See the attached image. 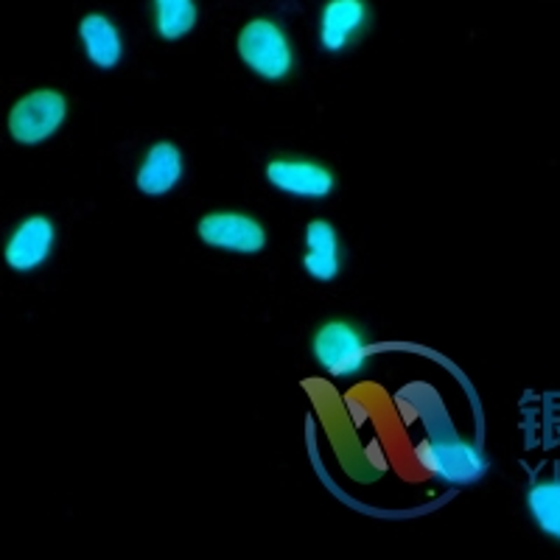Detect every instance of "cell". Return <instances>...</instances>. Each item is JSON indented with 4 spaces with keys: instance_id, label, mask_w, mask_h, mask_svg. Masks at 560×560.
Segmentation results:
<instances>
[{
    "instance_id": "cell-9",
    "label": "cell",
    "mask_w": 560,
    "mask_h": 560,
    "mask_svg": "<svg viewBox=\"0 0 560 560\" xmlns=\"http://www.w3.org/2000/svg\"><path fill=\"white\" fill-rule=\"evenodd\" d=\"M179 179H183V154L174 143L160 140L140 163L135 183L147 197H163V194L174 191Z\"/></svg>"
},
{
    "instance_id": "cell-4",
    "label": "cell",
    "mask_w": 560,
    "mask_h": 560,
    "mask_svg": "<svg viewBox=\"0 0 560 560\" xmlns=\"http://www.w3.org/2000/svg\"><path fill=\"white\" fill-rule=\"evenodd\" d=\"M312 348L325 373H331L337 378L357 376V373L364 370V364H368V342L359 334V328H353L350 323H342V319L325 323L314 334Z\"/></svg>"
},
{
    "instance_id": "cell-2",
    "label": "cell",
    "mask_w": 560,
    "mask_h": 560,
    "mask_svg": "<svg viewBox=\"0 0 560 560\" xmlns=\"http://www.w3.org/2000/svg\"><path fill=\"white\" fill-rule=\"evenodd\" d=\"M238 57L255 77L267 82L287 79L294 68V51L287 32L269 18L249 20L238 34Z\"/></svg>"
},
{
    "instance_id": "cell-7",
    "label": "cell",
    "mask_w": 560,
    "mask_h": 560,
    "mask_svg": "<svg viewBox=\"0 0 560 560\" xmlns=\"http://www.w3.org/2000/svg\"><path fill=\"white\" fill-rule=\"evenodd\" d=\"M269 185L300 199H325L334 191V174L312 160H272L267 166Z\"/></svg>"
},
{
    "instance_id": "cell-5",
    "label": "cell",
    "mask_w": 560,
    "mask_h": 560,
    "mask_svg": "<svg viewBox=\"0 0 560 560\" xmlns=\"http://www.w3.org/2000/svg\"><path fill=\"white\" fill-rule=\"evenodd\" d=\"M197 233L208 247L228 249V253L253 255L261 253L264 244H267V233H264L261 222H255L247 213H236V210L208 213L199 222Z\"/></svg>"
},
{
    "instance_id": "cell-1",
    "label": "cell",
    "mask_w": 560,
    "mask_h": 560,
    "mask_svg": "<svg viewBox=\"0 0 560 560\" xmlns=\"http://www.w3.org/2000/svg\"><path fill=\"white\" fill-rule=\"evenodd\" d=\"M418 463L446 485H471L488 474V459L454 432L429 434L418 446Z\"/></svg>"
},
{
    "instance_id": "cell-11",
    "label": "cell",
    "mask_w": 560,
    "mask_h": 560,
    "mask_svg": "<svg viewBox=\"0 0 560 560\" xmlns=\"http://www.w3.org/2000/svg\"><path fill=\"white\" fill-rule=\"evenodd\" d=\"M303 269L308 278L328 283L339 275V238L337 230L328 222L317 219V222L306 224V255H303Z\"/></svg>"
},
{
    "instance_id": "cell-3",
    "label": "cell",
    "mask_w": 560,
    "mask_h": 560,
    "mask_svg": "<svg viewBox=\"0 0 560 560\" xmlns=\"http://www.w3.org/2000/svg\"><path fill=\"white\" fill-rule=\"evenodd\" d=\"M68 118V98L57 90H34L9 113V132L20 147H37L59 132Z\"/></svg>"
},
{
    "instance_id": "cell-10",
    "label": "cell",
    "mask_w": 560,
    "mask_h": 560,
    "mask_svg": "<svg viewBox=\"0 0 560 560\" xmlns=\"http://www.w3.org/2000/svg\"><path fill=\"white\" fill-rule=\"evenodd\" d=\"M79 39H82L84 57L96 68L109 70L121 62L124 57V39L118 26L102 12L84 14L79 23Z\"/></svg>"
},
{
    "instance_id": "cell-13",
    "label": "cell",
    "mask_w": 560,
    "mask_h": 560,
    "mask_svg": "<svg viewBox=\"0 0 560 560\" xmlns=\"http://www.w3.org/2000/svg\"><path fill=\"white\" fill-rule=\"evenodd\" d=\"M527 510L535 527L560 541V479H541L527 493Z\"/></svg>"
},
{
    "instance_id": "cell-12",
    "label": "cell",
    "mask_w": 560,
    "mask_h": 560,
    "mask_svg": "<svg viewBox=\"0 0 560 560\" xmlns=\"http://www.w3.org/2000/svg\"><path fill=\"white\" fill-rule=\"evenodd\" d=\"M152 9L154 32L168 43L188 37L199 20L197 0H152Z\"/></svg>"
},
{
    "instance_id": "cell-6",
    "label": "cell",
    "mask_w": 560,
    "mask_h": 560,
    "mask_svg": "<svg viewBox=\"0 0 560 560\" xmlns=\"http://www.w3.org/2000/svg\"><path fill=\"white\" fill-rule=\"evenodd\" d=\"M54 242H57V228L48 217H28L14 228L12 238L7 244V258L9 267L14 272H34V269L43 267L51 255Z\"/></svg>"
},
{
    "instance_id": "cell-8",
    "label": "cell",
    "mask_w": 560,
    "mask_h": 560,
    "mask_svg": "<svg viewBox=\"0 0 560 560\" xmlns=\"http://www.w3.org/2000/svg\"><path fill=\"white\" fill-rule=\"evenodd\" d=\"M368 20V0H328L319 12V45L328 54H342L357 43Z\"/></svg>"
}]
</instances>
